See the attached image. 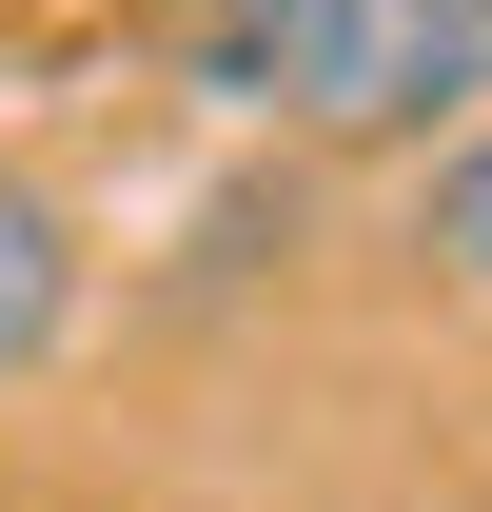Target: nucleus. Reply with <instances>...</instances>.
I'll list each match as a JSON object with an SVG mask.
<instances>
[{
	"label": "nucleus",
	"instance_id": "nucleus-1",
	"mask_svg": "<svg viewBox=\"0 0 492 512\" xmlns=\"http://www.w3.org/2000/svg\"><path fill=\"white\" fill-rule=\"evenodd\" d=\"M178 79L276 138H453L492 119V0H197Z\"/></svg>",
	"mask_w": 492,
	"mask_h": 512
},
{
	"label": "nucleus",
	"instance_id": "nucleus-2",
	"mask_svg": "<svg viewBox=\"0 0 492 512\" xmlns=\"http://www.w3.org/2000/svg\"><path fill=\"white\" fill-rule=\"evenodd\" d=\"M60 335H79V217H60V178L0 158V394L40 375Z\"/></svg>",
	"mask_w": 492,
	"mask_h": 512
},
{
	"label": "nucleus",
	"instance_id": "nucleus-3",
	"mask_svg": "<svg viewBox=\"0 0 492 512\" xmlns=\"http://www.w3.org/2000/svg\"><path fill=\"white\" fill-rule=\"evenodd\" d=\"M414 256L453 276V296H492V119L433 138V178H414Z\"/></svg>",
	"mask_w": 492,
	"mask_h": 512
}]
</instances>
